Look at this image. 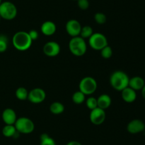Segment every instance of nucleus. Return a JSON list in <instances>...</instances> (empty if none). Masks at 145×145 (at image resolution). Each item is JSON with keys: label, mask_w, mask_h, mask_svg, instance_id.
<instances>
[{"label": "nucleus", "mask_w": 145, "mask_h": 145, "mask_svg": "<svg viewBox=\"0 0 145 145\" xmlns=\"http://www.w3.org/2000/svg\"><path fill=\"white\" fill-rule=\"evenodd\" d=\"M76 1H77V0H76Z\"/></svg>", "instance_id": "obj_34"}, {"label": "nucleus", "mask_w": 145, "mask_h": 145, "mask_svg": "<svg viewBox=\"0 0 145 145\" xmlns=\"http://www.w3.org/2000/svg\"><path fill=\"white\" fill-rule=\"evenodd\" d=\"M111 98L107 94H102L97 98L98 107L101 109H106L108 108L111 105Z\"/></svg>", "instance_id": "obj_17"}, {"label": "nucleus", "mask_w": 145, "mask_h": 145, "mask_svg": "<svg viewBox=\"0 0 145 145\" xmlns=\"http://www.w3.org/2000/svg\"><path fill=\"white\" fill-rule=\"evenodd\" d=\"M145 129V124L140 119H133L130 121L127 126V130L130 134H138Z\"/></svg>", "instance_id": "obj_12"}, {"label": "nucleus", "mask_w": 145, "mask_h": 145, "mask_svg": "<svg viewBox=\"0 0 145 145\" xmlns=\"http://www.w3.org/2000/svg\"><path fill=\"white\" fill-rule=\"evenodd\" d=\"M145 85L144 80L140 76H135L130 78L128 86L135 91L141 90Z\"/></svg>", "instance_id": "obj_15"}, {"label": "nucleus", "mask_w": 145, "mask_h": 145, "mask_svg": "<svg viewBox=\"0 0 145 145\" xmlns=\"http://www.w3.org/2000/svg\"><path fill=\"white\" fill-rule=\"evenodd\" d=\"M79 90L83 92L85 95H91L97 88V82L93 78L90 76L82 78L79 82Z\"/></svg>", "instance_id": "obj_6"}, {"label": "nucleus", "mask_w": 145, "mask_h": 145, "mask_svg": "<svg viewBox=\"0 0 145 145\" xmlns=\"http://www.w3.org/2000/svg\"><path fill=\"white\" fill-rule=\"evenodd\" d=\"M1 117L6 125H14L17 119L16 114L11 108H7L4 109L2 112Z\"/></svg>", "instance_id": "obj_13"}, {"label": "nucleus", "mask_w": 145, "mask_h": 145, "mask_svg": "<svg viewBox=\"0 0 145 145\" xmlns=\"http://www.w3.org/2000/svg\"><path fill=\"white\" fill-rule=\"evenodd\" d=\"M101 56L103 58H106V59L110 58L112 56V55H113L112 48L109 46L108 45H106V46H105L104 48L101 50Z\"/></svg>", "instance_id": "obj_24"}, {"label": "nucleus", "mask_w": 145, "mask_h": 145, "mask_svg": "<svg viewBox=\"0 0 145 145\" xmlns=\"http://www.w3.org/2000/svg\"><path fill=\"white\" fill-rule=\"evenodd\" d=\"M12 44L18 51H24L28 50L32 44V40L30 38L28 32L18 31L12 38Z\"/></svg>", "instance_id": "obj_2"}, {"label": "nucleus", "mask_w": 145, "mask_h": 145, "mask_svg": "<svg viewBox=\"0 0 145 145\" xmlns=\"http://www.w3.org/2000/svg\"><path fill=\"white\" fill-rule=\"evenodd\" d=\"M40 145H56V143L48 134L44 133L40 136Z\"/></svg>", "instance_id": "obj_21"}, {"label": "nucleus", "mask_w": 145, "mask_h": 145, "mask_svg": "<svg viewBox=\"0 0 145 145\" xmlns=\"http://www.w3.org/2000/svg\"><path fill=\"white\" fill-rule=\"evenodd\" d=\"M43 52L47 56L55 57L60 52V46L55 41H48L44 45Z\"/></svg>", "instance_id": "obj_11"}, {"label": "nucleus", "mask_w": 145, "mask_h": 145, "mask_svg": "<svg viewBox=\"0 0 145 145\" xmlns=\"http://www.w3.org/2000/svg\"><path fill=\"white\" fill-rule=\"evenodd\" d=\"M141 91H142V95L143 98H144L145 99V85H144V87L142 88V89L141 90Z\"/></svg>", "instance_id": "obj_31"}, {"label": "nucleus", "mask_w": 145, "mask_h": 145, "mask_svg": "<svg viewBox=\"0 0 145 145\" xmlns=\"http://www.w3.org/2000/svg\"><path fill=\"white\" fill-rule=\"evenodd\" d=\"M28 33L30 38L32 40V41H35V40L38 39V38L39 37V34H38V32L36 30H31V31Z\"/></svg>", "instance_id": "obj_29"}, {"label": "nucleus", "mask_w": 145, "mask_h": 145, "mask_svg": "<svg viewBox=\"0 0 145 145\" xmlns=\"http://www.w3.org/2000/svg\"><path fill=\"white\" fill-rule=\"evenodd\" d=\"M1 2H2V1H1V0H0V4H1Z\"/></svg>", "instance_id": "obj_32"}, {"label": "nucleus", "mask_w": 145, "mask_h": 145, "mask_svg": "<svg viewBox=\"0 0 145 145\" xmlns=\"http://www.w3.org/2000/svg\"><path fill=\"white\" fill-rule=\"evenodd\" d=\"M16 96L20 100H25L28 99V91L24 87H20L16 91Z\"/></svg>", "instance_id": "obj_20"}, {"label": "nucleus", "mask_w": 145, "mask_h": 145, "mask_svg": "<svg viewBox=\"0 0 145 145\" xmlns=\"http://www.w3.org/2000/svg\"><path fill=\"white\" fill-rule=\"evenodd\" d=\"M130 78L126 72L122 71H116L111 74L110 78V83L115 90L122 91L128 87Z\"/></svg>", "instance_id": "obj_1"}, {"label": "nucleus", "mask_w": 145, "mask_h": 145, "mask_svg": "<svg viewBox=\"0 0 145 145\" xmlns=\"http://www.w3.org/2000/svg\"><path fill=\"white\" fill-rule=\"evenodd\" d=\"M1 16H0V21H1Z\"/></svg>", "instance_id": "obj_33"}, {"label": "nucleus", "mask_w": 145, "mask_h": 145, "mask_svg": "<svg viewBox=\"0 0 145 145\" xmlns=\"http://www.w3.org/2000/svg\"><path fill=\"white\" fill-rule=\"evenodd\" d=\"M94 19L96 22L99 24H103L106 22V16L103 13L98 12L94 15Z\"/></svg>", "instance_id": "obj_27"}, {"label": "nucleus", "mask_w": 145, "mask_h": 145, "mask_svg": "<svg viewBox=\"0 0 145 145\" xmlns=\"http://www.w3.org/2000/svg\"><path fill=\"white\" fill-rule=\"evenodd\" d=\"M86 105L89 109L91 110L95 109V108L98 107V103H97V99L95 98L94 97H89L86 101Z\"/></svg>", "instance_id": "obj_26"}, {"label": "nucleus", "mask_w": 145, "mask_h": 145, "mask_svg": "<svg viewBox=\"0 0 145 145\" xmlns=\"http://www.w3.org/2000/svg\"><path fill=\"white\" fill-rule=\"evenodd\" d=\"M41 32L45 36H52L55 33L57 29L56 25L51 21H47L41 26Z\"/></svg>", "instance_id": "obj_16"}, {"label": "nucleus", "mask_w": 145, "mask_h": 145, "mask_svg": "<svg viewBox=\"0 0 145 145\" xmlns=\"http://www.w3.org/2000/svg\"><path fill=\"white\" fill-rule=\"evenodd\" d=\"M8 48V38L5 35H0V53L7 51Z\"/></svg>", "instance_id": "obj_25"}, {"label": "nucleus", "mask_w": 145, "mask_h": 145, "mask_svg": "<svg viewBox=\"0 0 145 145\" xmlns=\"http://www.w3.org/2000/svg\"><path fill=\"white\" fill-rule=\"evenodd\" d=\"M89 44L93 49L101 51L108 45V40L105 35L101 33H93L89 38Z\"/></svg>", "instance_id": "obj_7"}, {"label": "nucleus", "mask_w": 145, "mask_h": 145, "mask_svg": "<svg viewBox=\"0 0 145 145\" xmlns=\"http://www.w3.org/2000/svg\"><path fill=\"white\" fill-rule=\"evenodd\" d=\"M45 98H46V93L42 88H34L28 92V100L32 103H41L45 100Z\"/></svg>", "instance_id": "obj_8"}, {"label": "nucleus", "mask_w": 145, "mask_h": 145, "mask_svg": "<svg viewBox=\"0 0 145 145\" xmlns=\"http://www.w3.org/2000/svg\"><path fill=\"white\" fill-rule=\"evenodd\" d=\"M17 15V8L11 1H4L0 4V16L6 20L14 19Z\"/></svg>", "instance_id": "obj_4"}, {"label": "nucleus", "mask_w": 145, "mask_h": 145, "mask_svg": "<svg viewBox=\"0 0 145 145\" xmlns=\"http://www.w3.org/2000/svg\"><path fill=\"white\" fill-rule=\"evenodd\" d=\"M69 48L70 52L76 56H82L86 52L87 45L85 40L81 36L72 37L69 41Z\"/></svg>", "instance_id": "obj_3"}, {"label": "nucleus", "mask_w": 145, "mask_h": 145, "mask_svg": "<svg viewBox=\"0 0 145 145\" xmlns=\"http://www.w3.org/2000/svg\"><path fill=\"white\" fill-rule=\"evenodd\" d=\"M50 110L54 115H59L65 111V106L59 102H54L50 106Z\"/></svg>", "instance_id": "obj_19"}, {"label": "nucleus", "mask_w": 145, "mask_h": 145, "mask_svg": "<svg viewBox=\"0 0 145 145\" xmlns=\"http://www.w3.org/2000/svg\"><path fill=\"white\" fill-rule=\"evenodd\" d=\"M66 145H82L80 142H77V141H70L68 142Z\"/></svg>", "instance_id": "obj_30"}, {"label": "nucleus", "mask_w": 145, "mask_h": 145, "mask_svg": "<svg viewBox=\"0 0 145 145\" xmlns=\"http://www.w3.org/2000/svg\"><path fill=\"white\" fill-rule=\"evenodd\" d=\"M93 34V28L90 26H84V27H82L80 36L84 39V38H89Z\"/></svg>", "instance_id": "obj_22"}, {"label": "nucleus", "mask_w": 145, "mask_h": 145, "mask_svg": "<svg viewBox=\"0 0 145 145\" xmlns=\"http://www.w3.org/2000/svg\"><path fill=\"white\" fill-rule=\"evenodd\" d=\"M106 115L104 109H101L99 107L92 109L89 115L91 122L95 125H101L106 119Z\"/></svg>", "instance_id": "obj_9"}, {"label": "nucleus", "mask_w": 145, "mask_h": 145, "mask_svg": "<svg viewBox=\"0 0 145 145\" xmlns=\"http://www.w3.org/2000/svg\"><path fill=\"white\" fill-rule=\"evenodd\" d=\"M78 7L82 10H86L89 7V1L88 0H77Z\"/></svg>", "instance_id": "obj_28"}, {"label": "nucleus", "mask_w": 145, "mask_h": 145, "mask_svg": "<svg viewBox=\"0 0 145 145\" xmlns=\"http://www.w3.org/2000/svg\"><path fill=\"white\" fill-rule=\"evenodd\" d=\"M17 132L21 134H30L33 132L35 129V125L31 119L28 117L17 118L14 124Z\"/></svg>", "instance_id": "obj_5"}, {"label": "nucleus", "mask_w": 145, "mask_h": 145, "mask_svg": "<svg viewBox=\"0 0 145 145\" xmlns=\"http://www.w3.org/2000/svg\"><path fill=\"white\" fill-rule=\"evenodd\" d=\"M72 100L74 103L78 105L83 103L85 101V95L80 90L76 91L72 95Z\"/></svg>", "instance_id": "obj_23"}, {"label": "nucleus", "mask_w": 145, "mask_h": 145, "mask_svg": "<svg viewBox=\"0 0 145 145\" xmlns=\"http://www.w3.org/2000/svg\"><path fill=\"white\" fill-rule=\"evenodd\" d=\"M81 29H82V26L77 20L71 19L67 22L66 31L71 36H79L80 35Z\"/></svg>", "instance_id": "obj_10"}, {"label": "nucleus", "mask_w": 145, "mask_h": 145, "mask_svg": "<svg viewBox=\"0 0 145 145\" xmlns=\"http://www.w3.org/2000/svg\"><path fill=\"white\" fill-rule=\"evenodd\" d=\"M122 98L125 102L127 103H132L135 102L137 98V93L135 90L132 89L130 87H127L121 91Z\"/></svg>", "instance_id": "obj_14"}, {"label": "nucleus", "mask_w": 145, "mask_h": 145, "mask_svg": "<svg viewBox=\"0 0 145 145\" xmlns=\"http://www.w3.org/2000/svg\"><path fill=\"white\" fill-rule=\"evenodd\" d=\"M18 133L14 125H6L2 129V134L6 137H15Z\"/></svg>", "instance_id": "obj_18"}]
</instances>
